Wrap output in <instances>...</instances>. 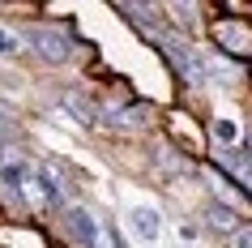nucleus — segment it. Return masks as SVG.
<instances>
[{
	"mask_svg": "<svg viewBox=\"0 0 252 248\" xmlns=\"http://www.w3.org/2000/svg\"><path fill=\"white\" fill-rule=\"evenodd\" d=\"M205 222H210L214 231H222V235H235L239 231V210L226 206V201H210L205 206Z\"/></svg>",
	"mask_w": 252,
	"mask_h": 248,
	"instance_id": "nucleus-10",
	"label": "nucleus"
},
{
	"mask_svg": "<svg viewBox=\"0 0 252 248\" xmlns=\"http://www.w3.org/2000/svg\"><path fill=\"white\" fill-rule=\"evenodd\" d=\"M60 103L68 107V111H73V120H77V124H86V129H90V124H98V111H94L90 103H86V99H81V94H64V99H60Z\"/></svg>",
	"mask_w": 252,
	"mask_h": 248,
	"instance_id": "nucleus-12",
	"label": "nucleus"
},
{
	"mask_svg": "<svg viewBox=\"0 0 252 248\" xmlns=\"http://www.w3.org/2000/svg\"><path fill=\"white\" fill-rule=\"evenodd\" d=\"M22 43L39 56L43 65H68V60H73V39H68V30H60V26H43V22L39 26H26Z\"/></svg>",
	"mask_w": 252,
	"mask_h": 248,
	"instance_id": "nucleus-3",
	"label": "nucleus"
},
{
	"mask_svg": "<svg viewBox=\"0 0 252 248\" xmlns=\"http://www.w3.org/2000/svg\"><path fill=\"white\" fill-rule=\"evenodd\" d=\"M124 222H128V235H133L137 244H158V240H162V210L158 206L137 201V206H128Z\"/></svg>",
	"mask_w": 252,
	"mask_h": 248,
	"instance_id": "nucleus-7",
	"label": "nucleus"
},
{
	"mask_svg": "<svg viewBox=\"0 0 252 248\" xmlns=\"http://www.w3.org/2000/svg\"><path fill=\"white\" fill-rule=\"evenodd\" d=\"M39 206H47V210L68 206V184H64V171L56 163H39L34 167V210Z\"/></svg>",
	"mask_w": 252,
	"mask_h": 248,
	"instance_id": "nucleus-5",
	"label": "nucleus"
},
{
	"mask_svg": "<svg viewBox=\"0 0 252 248\" xmlns=\"http://www.w3.org/2000/svg\"><path fill=\"white\" fill-rule=\"evenodd\" d=\"M154 43H158V52L171 60V69L180 73V81H184V86H205V81H210V60H205V56H201L197 47L184 39V35L162 30Z\"/></svg>",
	"mask_w": 252,
	"mask_h": 248,
	"instance_id": "nucleus-2",
	"label": "nucleus"
},
{
	"mask_svg": "<svg viewBox=\"0 0 252 248\" xmlns=\"http://www.w3.org/2000/svg\"><path fill=\"white\" fill-rule=\"evenodd\" d=\"M210 133H214V142H218V145H235L239 142V120L235 116H214Z\"/></svg>",
	"mask_w": 252,
	"mask_h": 248,
	"instance_id": "nucleus-13",
	"label": "nucleus"
},
{
	"mask_svg": "<svg viewBox=\"0 0 252 248\" xmlns=\"http://www.w3.org/2000/svg\"><path fill=\"white\" fill-rule=\"evenodd\" d=\"M0 188L13 206L34 210V167L22 154H0Z\"/></svg>",
	"mask_w": 252,
	"mask_h": 248,
	"instance_id": "nucleus-4",
	"label": "nucleus"
},
{
	"mask_svg": "<svg viewBox=\"0 0 252 248\" xmlns=\"http://www.w3.org/2000/svg\"><path fill=\"white\" fill-rule=\"evenodd\" d=\"M248 150H252V133H248Z\"/></svg>",
	"mask_w": 252,
	"mask_h": 248,
	"instance_id": "nucleus-17",
	"label": "nucleus"
},
{
	"mask_svg": "<svg viewBox=\"0 0 252 248\" xmlns=\"http://www.w3.org/2000/svg\"><path fill=\"white\" fill-rule=\"evenodd\" d=\"M17 52H22V35L0 26V56H17Z\"/></svg>",
	"mask_w": 252,
	"mask_h": 248,
	"instance_id": "nucleus-15",
	"label": "nucleus"
},
{
	"mask_svg": "<svg viewBox=\"0 0 252 248\" xmlns=\"http://www.w3.org/2000/svg\"><path fill=\"white\" fill-rule=\"evenodd\" d=\"M171 13H175V26L184 30H197V4H192V0H171Z\"/></svg>",
	"mask_w": 252,
	"mask_h": 248,
	"instance_id": "nucleus-14",
	"label": "nucleus"
},
{
	"mask_svg": "<svg viewBox=\"0 0 252 248\" xmlns=\"http://www.w3.org/2000/svg\"><path fill=\"white\" fill-rule=\"evenodd\" d=\"M231 248H252V227H239V231L231 235Z\"/></svg>",
	"mask_w": 252,
	"mask_h": 248,
	"instance_id": "nucleus-16",
	"label": "nucleus"
},
{
	"mask_svg": "<svg viewBox=\"0 0 252 248\" xmlns=\"http://www.w3.org/2000/svg\"><path fill=\"white\" fill-rule=\"evenodd\" d=\"M60 231L73 248H120V235L90 206H64L60 210Z\"/></svg>",
	"mask_w": 252,
	"mask_h": 248,
	"instance_id": "nucleus-1",
	"label": "nucleus"
},
{
	"mask_svg": "<svg viewBox=\"0 0 252 248\" xmlns=\"http://www.w3.org/2000/svg\"><path fill=\"white\" fill-rule=\"evenodd\" d=\"M218 163H222L226 171L244 176V180H252V158H244V154L235 150V145H218Z\"/></svg>",
	"mask_w": 252,
	"mask_h": 248,
	"instance_id": "nucleus-11",
	"label": "nucleus"
},
{
	"mask_svg": "<svg viewBox=\"0 0 252 248\" xmlns=\"http://www.w3.org/2000/svg\"><path fill=\"white\" fill-rule=\"evenodd\" d=\"M103 124L120 133H137L150 124V107L146 103H128V107H103Z\"/></svg>",
	"mask_w": 252,
	"mask_h": 248,
	"instance_id": "nucleus-8",
	"label": "nucleus"
},
{
	"mask_svg": "<svg viewBox=\"0 0 252 248\" xmlns=\"http://www.w3.org/2000/svg\"><path fill=\"white\" fill-rule=\"evenodd\" d=\"M210 35H214V43H218L226 56H239V60H248V56H252V26H248V22L222 17V22H214V26H210Z\"/></svg>",
	"mask_w": 252,
	"mask_h": 248,
	"instance_id": "nucleus-6",
	"label": "nucleus"
},
{
	"mask_svg": "<svg viewBox=\"0 0 252 248\" xmlns=\"http://www.w3.org/2000/svg\"><path fill=\"white\" fill-rule=\"evenodd\" d=\"M205 180H210V188H214V201H226V206H235L239 214H248V210H252V197L244 193L235 180H226L222 171L210 167V171H205Z\"/></svg>",
	"mask_w": 252,
	"mask_h": 248,
	"instance_id": "nucleus-9",
	"label": "nucleus"
}]
</instances>
